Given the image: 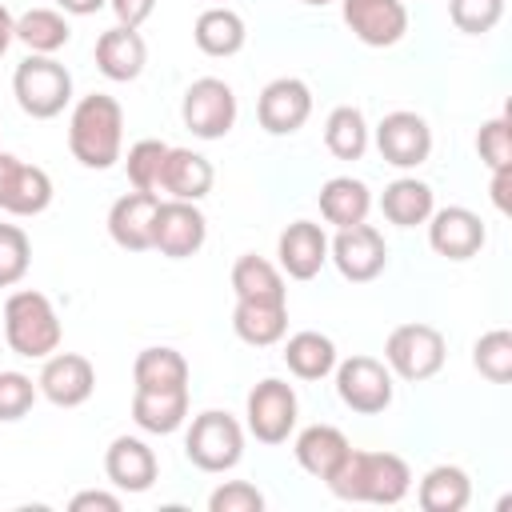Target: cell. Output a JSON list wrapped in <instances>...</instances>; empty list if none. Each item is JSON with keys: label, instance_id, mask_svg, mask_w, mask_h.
Here are the masks:
<instances>
[{"label": "cell", "instance_id": "d6986e66", "mask_svg": "<svg viewBox=\"0 0 512 512\" xmlns=\"http://www.w3.org/2000/svg\"><path fill=\"white\" fill-rule=\"evenodd\" d=\"M156 208L160 196L156 192H124L112 208H108V236L116 248L124 252H148L152 248V224H156Z\"/></svg>", "mask_w": 512, "mask_h": 512}, {"label": "cell", "instance_id": "277c9868", "mask_svg": "<svg viewBox=\"0 0 512 512\" xmlns=\"http://www.w3.org/2000/svg\"><path fill=\"white\" fill-rule=\"evenodd\" d=\"M12 96L24 116L52 120L72 104V72L56 56L28 52L12 72Z\"/></svg>", "mask_w": 512, "mask_h": 512}, {"label": "cell", "instance_id": "60d3db41", "mask_svg": "<svg viewBox=\"0 0 512 512\" xmlns=\"http://www.w3.org/2000/svg\"><path fill=\"white\" fill-rule=\"evenodd\" d=\"M260 508H264V492L248 480H224L208 496V512H260Z\"/></svg>", "mask_w": 512, "mask_h": 512}, {"label": "cell", "instance_id": "3957f363", "mask_svg": "<svg viewBox=\"0 0 512 512\" xmlns=\"http://www.w3.org/2000/svg\"><path fill=\"white\" fill-rule=\"evenodd\" d=\"M4 340L24 360H44L60 348L64 324L52 308V300L36 288H20L4 300Z\"/></svg>", "mask_w": 512, "mask_h": 512}, {"label": "cell", "instance_id": "bcb514c9", "mask_svg": "<svg viewBox=\"0 0 512 512\" xmlns=\"http://www.w3.org/2000/svg\"><path fill=\"white\" fill-rule=\"evenodd\" d=\"M12 40H16V16L0 4V56L8 52V44H12Z\"/></svg>", "mask_w": 512, "mask_h": 512}, {"label": "cell", "instance_id": "e0dca14e", "mask_svg": "<svg viewBox=\"0 0 512 512\" xmlns=\"http://www.w3.org/2000/svg\"><path fill=\"white\" fill-rule=\"evenodd\" d=\"M488 232H484V220L464 208V204H448V208H432L428 216V244L436 256L444 260H472L480 248H484Z\"/></svg>", "mask_w": 512, "mask_h": 512}, {"label": "cell", "instance_id": "d6a6232c", "mask_svg": "<svg viewBox=\"0 0 512 512\" xmlns=\"http://www.w3.org/2000/svg\"><path fill=\"white\" fill-rule=\"evenodd\" d=\"M16 40L36 56H56L72 40V28L60 8H28L16 16Z\"/></svg>", "mask_w": 512, "mask_h": 512}, {"label": "cell", "instance_id": "ee69618b", "mask_svg": "<svg viewBox=\"0 0 512 512\" xmlns=\"http://www.w3.org/2000/svg\"><path fill=\"white\" fill-rule=\"evenodd\" d=\"M508 184H512V164L508 168H496L492 172V204H496V212H512V200H508Z\"/></svg>", "mask_w": 512, "mask_h": 512}, {"label": "cell", "instance_id": "2e32d148", "mask_svg": "<svg viewBox=\"0 0 512 512\" xmlns=\"http://www.w3.org/2000/svg\"><path fill=\"white\" fill-rule=\"evenodd\" d=\"M340 16L352 36L368 48H392L408 32L404 0H340Z\"/></svg>", "mask_w": 512, "mask_h": 512}, {"label": "cell", "instance_id": "44dd1931", "mask_svg": "<svg viewBox=\"0 0 512 512\" xmlns=\"http://www.w3.org/2000/svg\"><path fill=\"white\" fill-rule=\"evenodd\" d=\"M148 64V44L136 28H124V24H112L108 32L96 36V68L104 80L112 84H128L144 72Z\"/></svg>", "mask_w": 512, "mask_h": 512}, {"label": "cell", "instance_id": "4dcf8cb0", "mask_svg": "<svg viewBox=\"0 0 512 512\" xmlns=\"http://www.w3.org/2000/svg\"><path fill=\"white\" fill-rule=\"evenodd\" d=\"M284 364L296 380H324L336 368V344H332V336L312 332V328L292 332L284 340Z\"/></svg>", "mask_w": 512, "mask_h": 512}, {"label": "cell", "instance_id": "f6af8a7d", "mask_svg": "<svg viewBox=\"0 0 512 512\" xmlns=\"http://www.w3.org/2000/svg\"><path fill=\"white\" fill-rule=\"evenodd\" d=\"M108 0H56V8L64 12V16H92V12H100Z\"/></svg>", "mask_w": 512, "mask_h": 512}, {"label": "cell", "instance_id": "7c38bea8", "mask_svg": "<svg viewBox=\"0 0 512 512\" xmlns=\"http://www.w3.org/2000/svg\"><path fill=\"white\" fill-rule=\"evenodd\" d=\"M208 220L192 200H160L156 224H152V248L168 260H188L204 248Z\"/></svg>", "mask_w": 512, "mask_h": 512}, {"label": "cell", "instance_id": "9a60e30c", "mask_svg": "<svg viewBox=\"0 0 512 512\" xmlns=\"http://www.w3.org/2000/svg\"><path fill=\"white\" fill-rule=\"evenodd\" d=\"M36 388H40V396L48 400V404H56V408H80L92 392H96V368H92V360L88 356H80V352H52V356H44V368H40V376H36Z\"/></svg>", "mask_w": 512, "mask_h": 512}, {"label": "cell", "instance_id": "5bb4252c", "mask_svg": "<svg viewBox=\"0 0 512 512\" xmlns=\"http://www.w3.org/2000/svg\"><path fill=\"white\" fill-rule=\"evenodd\" d=\"M376 148L392 168H420L432 156V128L420 112L396 108L376 124Z\"/></svg>", "mask_w": 512, "mask_h": 512}, {"label": "cell", "instance_id": "52a82bcc", "mask_svg": "<svg viewBox=\"0 0 512 512\" xmlns=\"http://www.w3.org/2000/svg\"><path fill=\"white\" fill-rule=\"evenodd\" d=\"M236 92L220 76H200L184 88L180 120L196 140H224L236 124Z\"/></svg>", "mask_w": 512, "mask_h": 512}, {"label": "cell", "instance_id": "1f68e13d", "mask_svg": "<svg viewBox=\"0 0 512 512\" xmlns=\"http://www.w3.org/2000/svg\"><path fill=\"white\" fill-rule=\"evenodd\" d=\"M232 292H236V300H288L284 272L272 260L256 256V252L236 256V264H232Z\"/></svg>", "mask_w": 512, "mask_h": 512}, {"label": "cell", "instance_id": "d590c367", "mask_svg": "<svg viewBox=\"0 0 512 512\" xmlns=\"http://www.w3.org/2000/svg\"><path fill=\"white\" fill-rule=\"evenodd\" d=\"M168 148H172V144L148 136V140H136V144L128 148V156H120L124 168H128L132 188H140V192H156V196H160V172H164V156H168Z\"/></svg>", "mask_w": 512, "mask_h": 512}, {"label": "cell", "instance_id": "b9f144b4", "mask_svg": "<svg viewBox=\"0 0 512 512\" xmlns=\"http://www.w3.org/2000/svg\"><path fill=\"white\" fill-rule=\"evenodd\" d=\"M68 512H120V496L104 488H84L68 500Z\"/></svg>", "mask_w": 512, "mask_h": 512}, {"label": "cell", "instance_id": "d4e9b609", "mask_svg": "<svg viewBox=\"0 0 512 512\" xmlns=\"http://www.w3.org/2000/svg\"><path fill=\"white\" fill-rule=\"evenodd\" d=\"M296 464L308 472V476H316V480H328L340 464H344V456L352 452V444H348V436L340 432V428H332V424H308L300 436H296Z\"/></svg>", "mask_w": 512, "mask_h": 512}, {"label": "cell", "instance_id": "7a4b0ae2", "mask_svg": "<svg viewBox=\"0 0 512 512\" xmlns=\"http://www.w3.org/2000/svg\"><path fill=\"white\" fill-rule=\"evenodd\" d=\"M324 484L332 488V496L352 500V504H400L412 492V468L396 452L352 448Z\"/></svg>", "mask_w": 512, "mask_h": 512}, {"label": "cell", "instance_id": "8992f818", "mask_svg": "<svg viewBox=\"0 0 512 512\" xmlns=\"http://www.w3.org/2000/svg\"><path fill=\"white\" fill-rule=\"evenodd\" d=\"M184 456L200 468V472H228L240 464L244 456V428L232 412L208 408L200 416H192L188 432H184Z\"/></svg>", "mask_w": 512, "mask_h": 512}, {"label": "cell", "instance_id": "f546056e", "mask_svg": "<svg viewBox=\"0 0 512 512\" xmlns=\"http://www.w3.org/2000/svg\"><path fill=\"white\" fill-rule=\"evenodd\" d=\"M132 384L144 388V392L188 388V360H184V352H176V348H168V344L144 348V352L132 360Z\"/></svg>", "mask_w": 512, "mask_h": 512}, {"label": "cell", "instance_id": "7402d4cb", "mask_svg": "<svg viewBox=\"0 0 512 512\" xmlns=\"http://www.w3.org/2000/svg\"><path fill=\"white\" fill-rule=\"evenodd\" d=\"M212 164L208 156L192 152V148H168L164 156V172H160V192H168V200H192L200 204L212 192Z\"/></svg>", "mask_w": 512, "mask_h": 512}, {"label": "cell", "instance_id": "ffe728a7", "mask_svg": "<svg viewBox=\"0 0 512 512\" xmlns=\"http://www.w3.org/2000/svg\"><path fill=\"white\" fill-rule=\"evenodd\" d=\"M280 272L288 280H312L328 264V236L316 220H292L276 240Z\"/></svg>", "mask_w": 512, "mask_h": 512}, {"label": "cell", "instance_id": "30bf717a", "mask_svg": "<svg viewBox=\"0 0 512 512\" xmlns=\"http://www.w3.org/2000/svg\"><path fill=\"white\" fill-rule=\"evenodd\" d=\"M328 260L340 268L344 280L368 284L388 268V244L372 224L336 228V236L328 240Z\"/></svg>", "mask_w": 512, "mask_h": 512}, {"label": "cell", "instance_id": "4316f807", "mask_svg": "<svg viewBox=\"0 0 512 512\" xmlns=\"http://www.w3.org/2000/svg\"><path fill=\"white\" fill-rule=\"evenodd\" d=\"M132 420L140 432L152 436H172L176 428H184L188 420V388H172V392H132Z\"/></svg>", "mask_w": 512, "mask_h": 512}, {"label": "cell", "instance_id": "e575fe53", "mask_svg": "<svg viewBox=\"0 0 512 512\" xmlns=\"http://www.w3.org/2000/svg\"><path fill=\"white\" fill-rule=\"evenodd\" d=\"M472 364L484 380L492 384H508L512 380V332L508 328H492L472 344Z\"/></svg>", "mask_w": 512, "mask_h": 512}, {"label": "cell", "instance_id": "7bdbcfd3", "mask_svg": "<svg viewBox=\"0 0 512 512\" xmlns=\"http://www.w3.org/2000/svg\"><path fill=\"white\" fill-rule=\"evenodd\" d=\"M108 8H112V16H116V24L140 28V24L156 12V0H108Z\"/></svg>", "mask_w": 512, "mask_h": 512}, {"label": "cell", "instance_id": "603a6c76", "mask_svg": "<svg viewBox=\"0 0 512 512\" xmlns=\"http://www.w3.org/2000/svg\"><path fill=\"white\" fill-rule=\"evenodd\" d=\"M232 332L252 348H272L288 336V300H236Z\"/></svg>", "mask_w": 512, "mask_h": 512}, {"label": "cell", "instance_id": "c3c4849f", "mask_svg": "<svg viewBox=\"0 0 512 512\" xmlns=\"http://www.w3.org/2000/svg\"><path fill=\"white\" fill-rule=\"evenodd\" d=\"M208 4H224V0H208Z\"/></svg>", "mask_w": 512, "mask_h": 512}, {"label": "cell", "instance_id": "f35d334b", "mask_svg": "<svg viewBox=\"0 0 512 512\" xmlns=\"http://www.w3.org/2000/svg\"><path fill=\"white\" fill-rule=\"evenodd\" d=\"M36 396H40V388H36L32 376H24V372H0V420L4 424L24 420L32 412V404H36Z\"/></svg>", "mask_w": 512, "mask_h": 512}, {"label": "cell", "instance_id": "9c48e42d", "mask_svg": "<svg viewBox=\"0 0 512 512\" xmlns=\"http://www.w3.org/2000/svg\"><path fill=\"white\" fill-rule=\"evenodd\" d=\"M336 396L344 408L360 412V416H376L392 404V372L384 360L376 356H348V360H336Z\"/></svg>", "mask_w": 512, "mask_h": 512}, {"label": "cell", "instance_id": "74e56055", "mask_svg": "<svg viewBox=\"0 0 512 512\" xmlns=\"http://www.w3.org/2000/svg\"><path fill=\"white\" fill-rule=\"evenodd\" d=\"M448 20L464 36H484L504 20V0H448Z\"/></svg>", "mask_w": 512, "mask_h": 512}, {"label": "cell", "instance_id": "6da1fadb", "mask_svg": "<svg viewBox=\"0 0 512 512\" xmlns=\"http://www.w3.org/2000/svg\"><path fill=\"white\" fill-rule=\"evenodd\" d=\"M68 152L92 168L108 172L124 156V108L108 92H88L72 104L68 116Z\"/></svg>", "mask_w": 512, "mask_h": 512}, {"label": "cell", "instance_id": "ac0fdd59", "mask_svg": "<svg viewBox=\"0 0 512 512\" xmlns=\"http://www.w3.org/2000/svg\"><path fill=\"white\" fill-rule=\"evenodd\" d=\"M104 476L116 492H148L160 476V460L156 452L140 440V436H116L104 448Z\"/></svg>", "mask_w": 512, "mask_h": 512}, {"label": "cell", "instance_id": "4fadbf2b", "mask_svg": "<svg viewBox=\"0 0 512 512\" xmlns=\"http://www.w3.org/2000/svg\"><path fill=\"white\" fill-rule=\"evenodd\" d=\"M52 204V176L40 164H28L0 148V212L40 216Z\"/></svg>", "mask_w": 512, "mask_h": 512}, {"label": "cell", "instance_id": "ab89813d", "mask_svg": "<svg viewBox=\"0 0 512 512\" xmlns=\"http://www.w3.org/2000/svg\"><path fill=\"white\" fill-rule=\"evenodd\" d=\"M476 152H480V160L488 164V172L512 164V124H508V116H496V120L480 124V132H476Z\"/></svg>", "mask_w": 512, "mask_h": 512}, {"label": "cell", "instance_id": "8fae6325", "mask_svg": "<svg viewBox=\"0 0 512 512\" xmlns=\"http://www.w3.org/2000/svg\"><path fill=\"white\" fill-rule=\"evenodd\" d=\"M312 116V88L300 76H276L260 88L256 120L268 136H292Z\"/></svg>", "mask_w": 512, "mask_h": 512}, {"label": "cell", "instance_id": "5b68a950", "mask_svg": "<svg viewBox=\"0 0 512 512\" xmlns=\"http://www.w3.org/2000/svg\"><path fill=\"white\" fill-rule=\"evenodd\" d=\"M444 356H448V344H444V332L432 328V324H396L384 340V364L392 376L408 380V384H420V380H432L440 368H444Z\"/></svg>", "mask_w": 512, "mask_h": 512}, {"label": "cell", "instance_id": "ba28073f", "mask_svg": "<svg viewBox=\"0 0 512 512\" xmlns=\"http://www.w3.org/2000/svg\"><path fill=\"white\" fill-rule=\"evenodd\" d=\"M244 416H248V432L260 440V444H284L296 428V416H300V400H296V388L288 380H276V376H264L248 400H244Z\"/></svg>", "mask_w": 512, "mask_h": 512}, {"label": "cell", "instance_id": "8d00e7d4", "mask_svg": "<svg viewBox=\"0 0 512 512\" xmlns=\"http://www.w3.org/2000/svg\"><path fill=\"white\" fill-rule=\"evenodd\" d=\"M32 268V240L20 224H0V288H12Z\"/></svg>", "mask_w": 512, "mask_h": 512}, {"label": "cell", "instance_id": "83f0119b", "mask_svg": "<svg viewBox=\"0 0 512 512\" xmlns=\"http://www.w3.org/2000/svg\"><path fill=\"white\" fill-rule=\"evenodd\" d=\"M472 500V480L460 464H436L420 476L416 488V504L424 512H460Z\"/></svg>", "mask_w": 512, "mask_h": 512}, {"label": "cell", "instance_id": "cb8c5ba5", "mask_svg": "<svg viewBox=\"0 0 512 512\" xmlns=\"http://www.w3.org/2000/svg\"><path fill=\"white\" fill-rule=\"evenodd\" d=\"M192 40H196V48H200L204 56L228 60V56H236V52L244 48L248 28H244V16H240L236 8H228V4H208V8L196 16V24H192Z\"/></svg>", "mask_w": 512, "mask_h": 512}, {"label": "cell", "instance_id": "484cf974", "mask_svg": "<svg viewBox=\"0 0 512 512\" xmlns=\"http://www.w3.org/2000/svg\"><path fill=\"white\" fill-rule=\"evenodd\" d=\"M320 216L332 224V228H352V224H364L368 212H372V192L364 180L356 176H332L320 184Z\"/></svg>", "mask_w": 512, "mask_h": 512}, {"label": "cell", "instance_id": "7dc6e473", "mask_svg": "<svg viewBox=\"0 0 512 512\" xmlns=\"http://www.w3.org/2000/svg\"><path fill=\"white\" fill-rule=\"evenodd\" d=\"M300 4H308V8H324V4H332V0H300Z\"/></svg>", "mask_w": 512, "mask_h": 512}, {"label": "cell", "instance_id": "f1b7e54d", "mask_svg": "<svg viewBox=\"0 0 512 512\" xmlns=\"http://www.w3.org/2000/svg\"><path fill=\"white\" fill-rule=\"evenodd\" d=\"M432 208H436V196H432V188H428L424 180H416V176L392 180V184L384 188V196H380V212H384V220L396 224V228L428 224Z\"/></svg>", "mask_w": 512, "mask_h": 512}, {"label": "cell", "instance_id": "836d02e7", "mask_svg": "<svg viewBox=\"0 0 512 512\" xmlns=\"http://www.w3.org/2000/svg\"><path fill=\"white\" fill-rule=\"evenodd\" d=\"M324 148L336 160H360L368 152V120L356 104H336L324 120Z\"/></svg>", "mask_w": 512, "mask_h": 512}]
</instances>
